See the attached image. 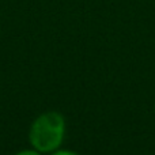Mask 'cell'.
<instances>
[{"label": "cell", "instance_id": "6da1fadb", "mask_svg": "<svg viewBox=\"0 0 155 155\" xmlns=\"http://www.w3.org/2000/svg\"><path fill=\"white\" fill-rule=\"evenodd\" d=\"M64 136V118L57 112L41 114L30 129V143L35 150L49 153L61 144Z\"/></svg>", "mask_w": 155, "mask_h": 155}, {"label": "cell", "instance_id": "3957f363", "mask_svg": "<svg viewBox=\"0 0 155 155\" xmlns=\"http://www.w3.org/2000/svg\"><path fill=\"white\" fill-rule=\"evenodd\" d=\"M53 155H78L76 153H72V151H56V153H53Z\"/></svg>", "mask_w": 155, "mask_h": 155}, {"label": "cell", "instance_id": "7a4b0ae2", "mask_svg": "<svg viewBox=\"0 0 155 155\" xmlns=\"http://www.w3.org/2000/svg\"><path fill=\"white\" fill-rule=\"evenodd\" d=\"M16 155H40L37 151H33V150H25V151H21Z\"/></svg>", "mask_w": 155, "mask_h": 155}]
</instances>
